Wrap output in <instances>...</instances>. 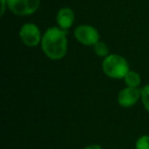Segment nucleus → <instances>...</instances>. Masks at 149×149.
<instances>
[{
	"label": "nucleus",
	"mask_w": 149,
	"mask_h": 149,
	"mask_svg": "<svg viewBox=\"0 0 149 149\" xmlns=\"http://www.w3.org/2000/svg\"><path fill=\"white\" fill-rule=\"evenodd\" d=\"M66 31L59 27H51L42 36L41 47L47 57L53 60L61 59L68 51Z\"/></svg>",
	"instance_id": "1"
},
{
	"label": "nucleus",
	"mask_w": 149,
	"mask_h": 149,
	"mask_svg": "<svg viewBox=\"0 0 149 149\" xmlns=\"http://www.w3.org/2000/svg\"><path fill=\"white\" fill-rule=\"evenodd\" d=\"M102 70L107 77L111 79L120 80L124 79L125 76L128 74L130 68L126 58L118 54H109L103 59Z\"/></svg>",
	"instance_id": "2"
},
{
	"label": "nucleus",
	"mask_w": 149,
	"mask_h": 149,
	"mask_svg": "<svg viewBox=\"0 0 149 149\" xmlns=\"http://www.w3.org/2000/svg\"><path fill=\"white\" fill-rule=\"evenodd\" d=\"M7 8L17 15H33L39 8L41 0H6Z\"/></svg>",
	"instance_id": "3"
},
{
	"label": "nucleus",
	"mask_w": 149,
	"mask_h": 149,
	"mask_svg": "<svg viewBox=\"0 0 149 149\" xmlns=\"http://www.w3.org/2000/svg\"><path fill=\"white\" fill-rule=\"evenodd\" d=\"M19 38L22 42L28 47H36L42 41L40 29L32 23H27L22 26L19 30Z\"/></svg>",
	"instance_id": "4"
},
{
	"label": "nucleus",
	"mask_w": 149,
	"mask_h": 149,
	"mask_svg": "<svg viewBox=\"0 0 149 149\" xmlns=\"http://www.w3.org/2000/svg\"><path fill=\"white\" fill-rule=\"evenodd\" d=\"M74 37L81 44L85 46H94L99 41V33L90 25L78 26L74 31Z\"/></svg>",
	"instance_id": "5"
},
{
	"label": "nucleus",
	"mask_w": 149,
	"mask_h": 149,
	"mask_svg": "<svg viewBox=\"0 0 149 149\" xmlns=\"http://www.w3.org/2000/svg\"><path fill=\"white\" fill-rule=\"evenodd\" d=\"M139 98H141V90L138 88L127 87L120 91L118 102L123 107H131L138 102Z\"/></svg>",
	"instance_id": "6"
},
{
	"label": "nucleus",
	"mask_w": 149,
	"mask_h": 149,
	"mask_svg": "<svg viewBox=\"0 0 149 149\" xmlns=\"http://www.w3.org/2000/svg\"><path fill=\"white\" fill-rule=\"evenodd\" d=\"M56 22L60 29L68 30L74 22V13L70 7H62L56 15Z\"/></svg>",
	"instance_id": "7"
},
{
	"label": "nucleus",
	"mask_w": 149,
	"mask_h": 149,
	"mask_svg": "<svg viewBox=\"0 0 149 149\" xmlns=\"http://www.w3.org/2000/svg\"><path fill=\"white\" fill-rule=\"evenodd\" d=\"M124 80H125V83L127 84L128 87L138 88L139 85L141 84L140 74H139L138 72H134V70H129L128 74L125 76Z\"/></svg>",
	"instance_id": "8"
},
{
	"label": "nucleus",
	"mask_w": 149,
	"mask_h": 149,
	"mask_svg": "<svg viewBox=\"0 0 149 149\" xmlns=\"http://www.w3.org/2000/svg\"><path fill=\"white\" fill-rule=\"evenodd\" d=\"M94 48V52H95L96 55L101 56V57H106L107 55H109V49H108L107 45H106L104 42L102 41H98L95 45L93 46Z\"/></svg>",
	"instance_id": "9"
},
{
	"label": "nucleus",
	"mask_w": 149,
	"mask_h": 149,
	"mask_svg": "<svg viewBox=\"0 0 149 149\" xmlns=\"http://www.w3.org/2000/svg\"><path fill=\"white\" fill-rule=\"evenodd\" d=\"M141 99L145 109L149 112V84L141 89Z\"/></svg>",
	"instance_id": "10"
},
{
	"label": "nucleus",
	"mask_w": 149,
	"mask_h": 149,
	"mask_svg": "<svg viewBox=\"0 0 149 149\" xmlns=\"http://www.w3.org/2000/svg\"><path fill=\"white\" fill-rule=\"evenodd\" d=\"M136 149H149L148 135H143L136 141Z\"/></svg>",
	"instance_id": "11"
},
{
	"label": "nucleus",
	"mask_w": 149,
	"mask_h": 149,
	"mask_svg": "<svg viewBox=\"0 0 149 149\" xmlns=\"http://www.w3.org/2000/svg\"><path fill=\"white\" fill-rule=\"evenodd\" d=\"M0 1H1V15H3L7 7V2L6 0H0Z\"/></svg>",
	"instance_id": "12"
},
{
	"label": "nucleus",
	"mask_w": 149,
	"mask_h": 149,
	"mask_svg": "<svg viewBox=\"0 0 149 149\" xmlns=\"http://www.w3.org/2000/svg\"><path fill=\"white\" fill-rule=\"evenodd\" d=\"M84 149H102V148L97 144H92V145H89V146L85 147Z\"/></svg>",
	"instance_id": "13"
}]
</instances>
